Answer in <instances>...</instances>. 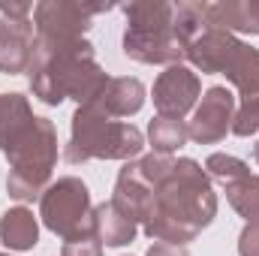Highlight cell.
Segmentation results:
<instances>
[{
  "instance_id": "obj_6",
  "label": "cell",
  "mask_w": 259,
  "mask_h": 256,
  "mask_svg": "<svg viewBox=\"0 0 259 256\" xmlns=\"http://www.w3.org/2000/svg\"><path fill=\"white\" fill-rule=\"evenodd\" d=\"M39 217L46 229H52L64 241L81 238V235H97L91 193L84 187V181L75 175H64L46 187V193L39 196Z\"/></svg>"
},
{
  "instance_id": "obj_22",
  "label": "cell",
  "mask_w": 259,
  "mask_h": 256,
  "mask_svg": "<svg viewBox=\"0 0 259 256\" xmlns=\"http://www.w3.org/2000/svg\"><path fill=\"white\" fill-rule=\"evenodd\" d=\"M205 172H208V178H214V181H220V184H229V181L247 175L250 166H247L241 157H232V154H211V157L205 160Z\"/></svg>"
},
{
  "instance_id": "obj_10",
  "label": "cell",
  "mask_w": 259,
  "mask_h": 256,
  "mask_svg": "<svg viewBox=\"0 0 259 256\" xmlns=\"http://www.w3.org/2000/svg\"><path fill=\"white\" fill-rule=\"evenodd\" d=\"M36 27L33 18H3L0 15V72L21 75L33 64Z\"/></svg>"
},
{
  "instance_id": "obj_18",
  "label": "cell",
  "mask_w": 259,
  "mask_h": 256,
  "mask_svg": "<svg viewBox=\"0 0 259 256\" xmlns=\"http://www.w3.org/2000/svg\"><path fill=\"white\" fill-rule=\"evenodd\" d=\"M223 75L229 78V84L241 94V100L259 97V49L241 42L235 58L229 61V66L223 69Z\"/></svg>"
},
{
  "instance_id": "obj_26",
  "label": "cell",
  "mask_w": 259,
  "mask_h": 256,
  "mask_svg": "<svg viewBox=\"0 0 259 256\" xmlns=\"http://www.w3.org/2000/svg\"><path fill=\"white\" fill-rule=\"evenodd\" d=\"M0 15L3 18H33V3H6L0 0Z\"/></svg>"
},
{
  "instance_id": "obj_1",
  "label": "cell",
  "mask_w": 259,
  "mask_h": 256,
  "mask_svg": "<svg viewBox=\"0 0 259 256\" xmlns=\"http://www.w3.org/2000/svg\"><path fill=\"white\" fill-rule=\"evenodd\" d=\"M214 214H217V196L211 190L208 172L196 160L181 157L175 160L166 181L157 187L154 214L142 229L154 241L187 247L214 220Z\"/></svg>"
},
{
  "instance_id": "obj_2",
  "label": "cell",
  "mask_w": 259,
  "mask_h": 256,
  "mask_svg": "<svg viewBox=\"0 0 259 256\" xmlns=\"http://www.w3.org/2000/svg\"><path fill=\"white\" fill-rule=\"evenodd\" d=\"M30 91L46 106H61L66 97L78 106L94 103L109 88V75L94 58V46L88 39H39L33 64L27 69Z\"/></svg>"
},
{
  "instance_id": "obj_9",
  "label": "cell",
  "mask_w": 259,
  "mask_h": 256,
  "mask_svg": "<svg viewBox=\"0 0 259 256\" xmlns=\"http://www.w3.org/2000/svg\"><path fill=\"white\" fill-rule=\"evenodd\" d=\"M199 97H202L199 75L181 64L166 66V72H160V78L154 81V109L163 118H181L184 121V115L196 109Z\"/></svg>"
},
{
  "instance_id": "obj_8",
  "label": "cell",
  "mask_w": 259,
  "mask_h": 256,
  "mask_svg": "<svg viewBox=\"0 0 259 256\" xmlns=\"http://www.w3.org/2000/svg\"><path fill=\"white\" fill-rule=\"evenodd\" d=\"M232 118H235L232 91L223 84H214L202 94V103L193 109V121L187 124V133L196 145H217L232 130Z\"/></svg>"
},
{
  "instance_id": "obj_15",
  "label": "cell",
  "mask_w": 259,
  "mask_h": 256,
  "mask_svg": "<svg viewBox=\"0 0 259 256\" xmlns=\"http://www.w3.org/2000/svg\"><path fill=\"white\" fill-rule=\"evenodd\" d=\"M0 241L6 244V250H33L39 241V220L33 217V211L24 205L9 208L0 217Z\"/></svg>"
},
{
  "instance_id": "obj_4",
  "label": "cell",
  "mask_w": 259,
  "mask_h": 256,
  "mask_svg": "<svg viewBox=\"0 0 259 256\" xmlns=\"http://www.w3.org/2000/svg\"><path fill=\"white\" fill-rule=\"evenodd\" d=\"M124 55L139 64L175 66L184 58V46L175 36V3L133 0L124 6Z\"/></svg>"
},
{
  "instance_id": "obj_7",
  "label": "cell",
  "mask_w": 259,
  "mask_h": 256,
  "mask_svg": "<svg viewBox=\"0 0 259 256\" xmlns=\"http://www.w3.org/2000/svg\"><path fill=\"white\" fill-rule=\"evenodd\" d=\"M109 9H115L109 0H42L33 6V27L39 39H84L94 15Z\"/></svg>"
},
{
  "instance_id": "obj_16",
  "label": "cell",
  "mask_w": 259,
  "mask_h": 256,
  "mask_svg": "<svg viewBox=\"0 0 259 256\" xmlns=\"http://www.w3.org/2000/svg\"><path fill=\"white\" fill-rule=\"evenodd\" d=\"M115 121H121V118H133L142 106H145V84L139 81V78H112L109 81V88L103 91V97L97 100Z\"/></svg>"
},
{
  "instance_id": "obj_23",
  "label": "cell",
  "mask_w": 259,
  "mask_h": 256,
  "mask_svg": "<svg viewBox=\"0 0 259 256\" xmlns=\"http://www.w3.org/2000/svg\"><path fill=\"white\" fill-rule=\"evenodd\" d=\"M259 130V97H250V100H241V106H235V118H232V130L235 136L247 139Z\"/></svg>"
},
{
  "instance_id": "obj_17",
  "label": "cell",
  "mask_w": 259,
  "mask_h": 256,
  "mask_svg": "<svg viewBox=\"0 0 259 256\" xmlns=\"http://www.w3.org/2000/svg\"><path fill=\"white\" fill-rule=\"evenodd\" d=\"M94 232L106 247H124L136 238L139 223H133L124 211H118L112 202H103L94 208Z\"/></svg>"
},
{
  "instance_id": "obj_27",
  "label": "cell",
  "mask_w": 259,
  "mask_h": 256,
  "mask_svg": "<svg viewBox=\"0 0 259 256\" xmlns=\"http://www.w3.org/2000/svg\"><path fill=\"white\" fill-rule=\"evenodd\" d=\"M148 256H190L187 247H178V244H163V241H154Z\"/></svg>"
},
{
  "instance_id": "obj_20",
  "label": "cell",
  "mask_w": 259,
  "mask_h": 256,
  "mask_svg": "<svg viewBox=\"0 0 259 256\" xmlns=\"http://www.w3.org/2000/svg\"><path fill=\"white\" fill-rule=\"evenodd\" d=\"M148 139H151V145H154V154H169V157H172V154H175L178 148H184L187 139H190L187 121L157 115V118L151 121V127H148Z\"/></svg>"
},
{
  "instance_id": "obj_14",
  "label": "cell",
  "mask_w": 259,
  "mask_h": 256,
  "mask_svg": "<svg viewBox=\"0 0 259 256\" xmlns=\"http://www.w3.org/2000/svg\"><path fill=\"white\" fill-rule=\"evenodd\" d=\"M208 18L226 33H259V0H220L208 3Z\"/></svg>"
},
{
  "instance_id": "obj_3",
  "label": "cell",
  "mask_w": 259,
  "mask_h": 256,
  "mask_svg": "<svg viewBox=\"0 0 259 256\" xmlns=\"http://www.w3.org/2000/svg\"><path fill=\"white\" fill-rule=\"evenodd\" d=\"M145 148V136L127 121H115L97 100L84 103L72 115L69 142L64 157L69 166L88 163V160H139Z\"/></svg>"
},
{
  "instance_id": "obj_24",
  "label": "cell",
  "mask_w": 259,
  "mask_h": 256,
  "mask_svg": "<svg viewBox=\"0 0 259 256\" xmlns=\"http://www.w3.org/2000/svg\"><path fill=\"white\" fill-rule=\"evenodd\" d=\"M61 256H103V241H100L97 235L72 238V241H64Z\"/></svg>"
},
{
  "instance_id": "obj_21",
  "label": "cell",
  "mask_w": 259,
  "mask_h": 256,
  "mask_svg": "<svg viewBox=\"0 0 259 256\" xmlns=\"http://www.w3.org/2000/svg\"><path fill=\"white\" fill-rule=\"evenodd\" d=\"M223 190H226L229 205H232L247 223L259 220V175H250V172H247V175H241V178L223 184Z\"/></svg>"
},
{
  "instance_id": "obj_29",
  "label": "cell",
  "mask_w": 259,
  "mask_h": 256,
  "mask_svg": "<svg viewBox=\"0 0 259 256\" xmlns=\"http://www.w3.org/2000/svg\"><path fill=\"white\" fill-rule=\"evenodd\" d=\"M0 256H9V253H0Z\"/></svg>"
},
{
  "instance_id": "obj_13",
  "label": "cell",
  "mask_w": 259,
  "mask_h": 256,
  "mask_svg": "<svg viewBox=\"0 0 259 256\" xmlns=\"http://www.w3.org/2000/svg\"><path fill=\"white\" fill-rule=\"evenodd\" d=\"M36 127V115L21 94H0V151L9 157Z\"/></svg>"
},
{
  "instance_id": "obj_12",
  "label": "cell",
  "mask_w": 259,
  "mask_h": 256,
  "mask_svg": "<svg viewBox=\"0 0 259 256\" xmlns=\"http://www.w3.org/2000/svg\"><path fill=\"white\" fill-rule=\"evenodd\" d=\"M238 46H241V39H235L232 33H226L220 27H208L199 39H193L184 49V58L196 69H202L205 75H214V72H223L229 66V61L238 52Z\"/></svg>"
},
{
  "instance_id": "obj_28",
  "label": "cell",
  "mask_w": 259,
  "mask_h": 256,
  "mask_svg": "<svg viewBox=\"0 0 259 256\" xmlns=\"http://www.w3.org/2000/svg\"><path fill=\"white\" fill-rule=\"evenodd\" d=\"M253 160H256V166H259V142L253 145Z\"/></svg>"
},
{
  "instance_id": "obj_5",
  "label": "cell",
  "mask_w": 259,
  "mask_h": 256,
  "mask_svg": "<svg viewBox=\"0 0 259 256\" xmlns=\"http://www.w3.org/2000/svg\"><path fill=\"white\" fill-rule=\"evenodd\" d=\"M9 160V178L6 190L18 202L39 199L52 184V169L58 163V133L49 118H36V127L30 136L6 157Z\"/></svg>"
},
{
  "instance_id": "obj_25",
  "label": "cell",
  "mask_w": 259,
  "mask_h": 256,
  "mask_svg": "<svg viewBox=\"0 0 259 256\" xmlns=\"http://www.w3.org/2000/svg\"><path fill=\"white\" fill-rule=\"evenodd\" d=\"M238 256H259V220L247 223L238 235Z\"/></svg>"
},
{
  "instance_id": "obj_11",
  "label": "cell",
  "mask_w": 259,
  "mask_h": 256,
  "mask_svg": "<svg viewBox=\"0 0 259 256\" xmlns=\"http://www.w3.org/2000/svg\"><path fill=\"white\" fill-rule=\"evenodd\" d=\"M118 211H124L133 223H148L151 220V214H154V202H157V187H151L142 175H139V169H136V163L130 160L124 163V169L118 172V181H115V193H112V199H109Z\"/></svg>"
},
{
  "instance_id": "obj_19",
  "label": "cell",
  "mask_w": 259,
  "mask_h": 256,
  "mask_svg": "<svg viewBox=\"0 0 259 256\" xmlns=\"http://www.w3.org/2000/svg\"><path fill=\"white\" fill-rule=\"evenodd\" d=\"M208 27H214L211 18H208V3H196V0L175 3V36L181 39L184 49L193 39H199Z\"/></svg>"
}]
</instances>
